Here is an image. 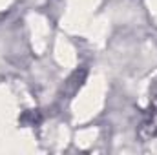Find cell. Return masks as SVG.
<instances>
[{
  "instance_id": "cell-1",
  "label": "cell",
  "mask_w": 157,
  "mask_h": 155,
  "mask_svg": "<svg viewBox=\"0 0 157 155\" xmlns=\"http://www.w3.org/2000/svg\"><path fill=\"white\" fill-rule=\"evenodd\" d=\"M152 128L154 130H157V104H155V108H154V112H152Z\"/></svg>"
}]
</instances>
